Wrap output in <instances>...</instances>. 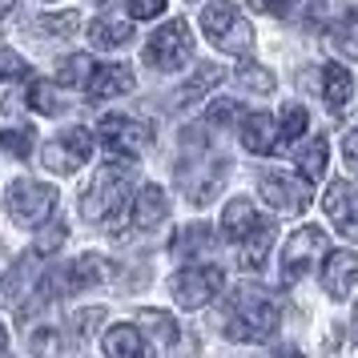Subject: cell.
<instances>
[{"instance_id":"cell-36","label":"cell","mask_w":358,"mask_h":358,"mask_svg":"<svg viewBox=\"0 0 358 358\" xmlns=\"http://www.w3.org/2000/svg\"><path fill=\"white\" fill-rule=\"evenodd\" d=\"M206 117H210V125H234V121L242 117V109H238V101L222 97V101H213V105H210V113H206Z\"/></svg>"},{"instance_id":"cell-14","label":"cell","mask_w":358,"mask_h":358,"mask_svg":"<svg viewBox=\"0 0 358 358\" xmlns=\"http://www.w3.org/2000/svg\"><path fill=\"white\" fill-rule=\"evenodd\" d=\"M242 145L250 149V153H258V157L278 153V149H282V121H274L270 113L242 117Z\"/></svg>"},{"instance_id":"cell-8","label":"cell","mask_w":358,"mask_h":358,"mask_svg":"<svg viewBox=\"0 0 358 358\" xmlns=\"http://www.w3.org/2000/svg\"><path fill=\"white\" fill-rule=\"evenodd\" d=\"M89 157H93V129H85V125L65 129L61 137H52L49 145L41 149V162H45V169L61 173V178L77 173Z\"/></svg>"},{"instance_id":"cell-2","label":"cell","mask_w":358,"mask_h":358,"mask_svg":"<svg viewBox=\"0 0 358 358\" xmlns=\"http://www.w3.org/2000/svg\"><path fill=\"white\" fill-rule=\"evenodd\" d=\"M278 330V302L266 290H242L229 294V318H226V334L238 342H266Z\"/></svg>"},{"instance_id":"cell-16","label":"cell","mask_w":358,"mask_h":358,"mask_svg":"<svg viewBox=\"0 0 358 358\" xmlns=\"http://www.w3.org/2000/svg\"><path fill=\"white\" fill-rule=\"evenodd\" d=\"M133 73L125 65H97L93 69V77H89V85H85V93L93 101H109V97H125V93H133Z\"/></svg>"},{"instance_id":"cell-24","label":"cell","mask_w":358,"mask_h":358,"mask_svg":"<svg viewBox=\"0 0 358 358\" xmlns=\"http://www.w3.org/2000/svg\"><path fill=\"white\" fill-rule=\"evenodd\" d=\"M24 101H29V109H36L41 117H57L61 109H65L61 89H57L52 81H33L29 85V93H24Z\"/></svg>"},{"instance_id":"cell-1","label":"cell","mask_w":358,"mask_h":358,"mask_svg":"<svg viewBox=\"0 0 358 358\" xmlns=\"http://www.w3.org/2000/svg\"><path fill=\"white\" fill-rule=\"evenodd\" d=\"M129 173H133V157H109L93 173V185L81 197V213L89 222L113 226L117 217L125 213V197H129Z\"/></svg>"},{"instance_id":"cell-38","label":"cell","mask_w":358,"mask_h":358,"mask_svg":"<svg viewBox=\"0 0 358 358\" xmlns=\"http://www.w3.org/2000/svg\"><path fill=\"white\" fill-rule=\"evenodd\" d=\"M262 4H266V13H274V17H290L298 0H262Z\"/></svg>"},{"instance_id":"cell-13","label":"cell","mask_w":358,"mask_h":358,"mask_svg":"<svg viewBox=\"0 0 358 358\" xmlns=\"http://www.w3.org/2000/svg\"><path fill=\"white\" fill-rule=\"evenodd\" d=\"M358 282V254L355 250H330L322 262V290L342 302V298H350V286Z\"/></svg>"},{"instance_id":"cell-26","label":"cell","mask_w":358,"mask_h":358,"mask_svg":"<svg viewBox=\"0 0 358 358\" xmlns=\"http://www.w3.org/2000/svg\"><path fill=\"white\" fill-rule=\"evenodd\" d=\"M93 57H89V52H73V57H69L65 65H61V73H57V81L61 85H89V77H93Z\"/></svg>"},{"instance_id":"cell-41","label":"cell","mask_w":358,"mask_h":358,"mask_svg":"<svg viewBox=\"0 0 358 358\" xmlns=\"http://www.w3.org/2000/svg\"><path fill=\"white\" fill-rule=\"evenodd\" d=\"M355 326H358V310H355Z\"/></svg>"},{"instance_id":"cell-34","label":"cell","mask_w":358,"mask_h":358,"mask_svg":"<svg viewBox=\"0 0 358 358\" xmlns=\"http://www.w3.org/2000/svg\"><path fill=\"white\" fill-rule=\"evenodd\" d=\"M238 81H242L245 89H258V93H270V89H274V77H270L266 69H258V65H242Z\"/></svg>"},{"instance_id":"cell-19","label":"cell","mask_w":358,"mask_h":358,"mask_svg":"<svg viewBox=\"0 0 358 358\" xmlns=\"http://www.w3.org/2000/svg\"><path fill=\"white\" fill-rule=\"evenodd\" d=\"M322 93H326V105L338 113L342 105L350 101V93H355V81H350V69H342V65H322Z\"/></svg>"},{"instance_id":"cell-7","label":"cell","mask_w":358,"mask_h":358,"mask_svg":"<svg viewBox=\"0 0 358 358\" xmlns=\"http://www.w3.org/2000/svg\"><path fill=\"white\" fill-rule=\"evenodd\" d=\"M326 254H330L326 250V229H318V226L294 229L290 238H286V250H282V282L286 286L302 282L318 266V258H326Z\"/></svg>"},{"instance_id":"cell-30","label":"cell","mask_w":358,"mask_h":358,"mask_svg":"<svg viewBox=\"0 0 358 358\" xmlns=\"http://www.w3.org/2000/svg\"><path fill=\"white\" fill-rule=\"evenodd\" d=\"M0 149L13 157H29L33 153V129H0Z\"/></svg>"},{"instance_id":"cell-12","label":"cell","mask_w":358,"mask_h":358,"mask_svg":"<svg viewBox=\"0 0 358 358\" xmlns=\"http://www.w3.org/2000/svg\"><path fill=\"white\" fill-rule=\"evenodd\" d=\"M226 178V157H206V162H189V169H181V185L194 206H206Z\"/></svg>"},{"instance_id":"cell-9","label":"cell","mask_w":358,"mask_h":358,"mask_svg":"<svg viewBox=\"0 0 358 358\" xmlns=\"http://www.w3.org/2000/svg\"><path fill=\"white\" fill-rule=\"evenodd\" d=\"M97 137H101V145L109 149L113 157H137V153L149 145V129L145 125L133 121V117H121V113L101 117Z\"/></svg>"},{"instance_id":"cell-4","label":"cell","mask_w":358,"mask_h":358,"mask_svg":"<svg viewBox=\"0 0 358 358\" xmlns=\"http://www.w3.org/2000/svg\"><path fill=\"white\" fill-rule=\"evenodd\" d=\"M4 210L8 217L24 229H36L45 226L57 210V189L45 185V181H33V178H17L8 189H4Z\"/></svg>"},{"instance_id":"cell-33","label":"cell","mask_w":358,"mask_h":358,"mask_svg":"<svg viewBox=\"0 0 358 358\" xmlns=\"http://www.w3.org/2000/svg\"><path fill=\"white\" fill-rule=\"evenodd\" d=\"M24 73H29V61L20 52H13L8 45H0V81H20Z\"/></svg>"},{"instance_id":"cell-20","label":"cell","mask_w":358,"mask_h":358,"mask_svg":"<svg viewBox=\"0 0 358 358\" xmlns=\"http://www.w3.org/2000/svg\"><path fill=\"white\" fill-rule=\"evenodd\" d=\"M89 41H93V49H105V52H113V49H125L133 41V29L125 24V20H93L89 24Z\"/></svg>"},{"instance_id":"cell-25","label":"cell","mask_w":358,"mask_h":358,"mask_svg":"<svg viewBox=\"0 0 358 358\" xmlns=\"http://www.w3.org/2000/svg\"><path fill=\"white\" fill-rule=\"evenodd\" d=\"M217 81H222V69L201 65V69L194 73V81H189V85H181L178 93H173V105H189V101H197L201 93H206V89H210V85H217Z\"/></svg>"},{"instance_id":"cell-6","label":"cell","mask_w":358,"mask_h":358,"mask_svg":"<svg viewBox=\"0 0 358 358\" xmlns=\"http://www.w3.org/2000/svg\"><path fill=\"white\" fill-rule=\"evenodd\" d=\"M189 57H194L189 20H169V24H162L145 45V61L157 69V73H178L181 65H189Z\"/></svg>"},{"instance_id":"cell-32","label":"cell","mask_w":358,"mask_h":358,"mask_svg":"<svg viewBox=\"0 0 358 358\" xmlns=\"http://www.w3.org/2000/svg\"><path fill=\"white\" fill-rule=\"evenodd\" d=\"M306 133V109L302 105H286L282 109V141H298Z\"/></svg>"},{"instance_id":"cell-11","label":"cell","mask_w":358,"mask_h":358,"mask_svg":"<svg viewBox=\"0 0 358 358\" xmlns=\"http://www.w3.org/2000/svg\"><path fill=\"white\" fill-rule=\"evenodd\" d=\"M322 210L326 217L334 222V229L338 234H346V238H358V194L350 181H330L326 185V197H322Z\"/></svg>"},{"instance_id":"cell-5","label":"cell","mask_w":358,"mask_h":358,"mask_svg":"<svg viewBox=\"0 0 358 358\" xmlns=\"http://www.w3.org/2000/svg\"><path fill=\"white\" fill-rule=\"evenodd\" d=\"M226 286V274L222 266H210V262H197V266H185L169 278V294L181 310H201L213 302V294H222Z\"/></svg>"},{"instance_id":"cell-15","label":"cell","mask_w":358,"mask_h":358,"mask_svg":"<svg viewBox=\"0 0 358 358\" xmlns=\"http://www.w3.org/2000/svg\"><path fill=\"white\" fill-rule=\"evenodd\" d=\"M169 217V197H165L162 185H141L137 197H133V210H129V222L133 229H157Z\"/></svg>"},{"instance_id":"cell-29","label":"cell","mask_w":358,"mask_h":358,"mask_svg":"<svg viewBox=\"0 0 358 358\" xmlns=\"http://www.w3.org/2000/svg\"><path fill=\"white\" fill-rule=\"evenodd\" d=\"M65 238H69L65 222H49V226H45V234H36L33 250H36V254H41V258H49V254H57V250L65 245Z\"/></svg>"},{"instance_id":"cell-21","label":"cell","mask_w":358,"mask_h":358,"mask_svg":"<svg viewBox=\"0 0 358 358\" xmlns=\"http://www.w3.org/2000/svg\"><path fill=\"white\" fill-rule=\"evenodd\" d=\"M105 355H109V358H137V355H145L141 326H113V330L105 334Z\"/></svg>"},{"instance_id":"cell-18","label":"cell","mask_w":358,"mask_h":358,"mask_svg":"<svg viewBox=\"0 0 358 358\" xmlns=\"http://www.w3.org/2000/svg\"><path fill=\"white\" fill-rule=\"evenodd\" d=\"M258 217H262V213L254 210V201H250V197H234V201H226V210H222V234H226L229 242H242L245 234L254 229Z\"/></svg>"},{"instance_id":"cell-10","label":"cell","mask_w":358,"mask_h":358,"mask_svg":"<svg viewBox=\"0 0 358 358\" xmlns=\"http://www.w3.org/2000/svg\"><path fill=\"white\" fill-rule=\"evenodd\" d=\"M258 194L262 201L270 206L274 213H286V217H298V213H306L310 210V189L302 185V181H294V178H262L258 185Z\"/></svg>"},{"instance_id":"cell-23","label":"cell","mask_w":358,"mask_h":358,"mask_svg":"<svg viewBox=\"0 0 358 358\" xmlns=\"http://www.w3.org/2000/svg\"><path fill=\"white\" fill-rule=\"evenodd\" d=\"M210 245H213V229L197 222V226L178 229V238H173V254H178V258H185V254H189V262H194L197 254H206Z\"/></svg>"},{"instance_id":"cell-22","label":"cell","mask_w":358,"mask_h":358,"mask_svg":"<svg viewBox=\"0 0 358 358\" xmlns=\"http://www.w3.org/2000/svg\"><path fill=\"white\" fill-rule=\"evenodd\" d=\"M298 169H302V178L306 181H318L326 173V162H330V145H326V137H310L306 145L298 149Z\"/></svg>"},{"instance_id":"cell-3","label":"cell","mask_w":358,"mask_h":358,"mask_svg":"<svg viewBox=\"0 0 358 358\" xmlns=\"http://www.w3.org/2000/svg\"><path fill=\"white\" fill-rule=\"evenodd\" d=\"M201 33L229 57H245L254 49V24L242 17L238 0H213L201 13Z\"/></svg>"},{"instance_id":"cell-39","label":"cell","mask_w":358,"mask_h":358,"mask_svg":"<svg viewBox=\"0 0 358 358\" xmlns=\"http://www.w3.org/2000/svg\"><path fill=\"white\" fill-rule=\"evenodd\" d=\"M105 318V310H85V314H77V330H93V322H101Z\"/></svg>"},{"instance_id":"cell-27","label":"cell","mask_w":358,"mask_h":358,"mask_svg":"<svg viewBox=\"0 0 358 358\" xmlns=\"http://www.w3.org/2000/svg\"><path fill=\"white\" fill-rule=\"evenodd\" d=\"M137 318L145 322V330L162 342V346H173V342H178V326H173V318H169L165 310H141Z\"/></svg>"},{"instance_id":"cell-28","label":"cell","mask_w":358,"mask_h":358,"mask_svg":"<svg viewBox=\"0 0 358 358\" xmlns=\"http://www.w3.org/2000/svg\"><path fill=\"white\" fill-rule=\"evenodd\" d=\"M334 49L346 52L350 61H358V4L346 13V20L338 24V33H334Z\"/></svg>"},{"instance_id":"cell-17","label":"cell","mask_w":358,"mask_h":358,"mask_svg":"<svg viewBox=\"0 0 358 358\" xmlns=\"http://www.w3.org/2000/svg\"><path fill=\"white\" fill-rule=\"evenodd\" d=\"M278 229L270 217H258L254 222V229L242 238V250H238V262H242V270H258L262 262H266V254H270V245H274Z\"/></svg>"},{"instance_id":"cell-37","label":"cell","mask_w":358,"mask_h":358,"mask_svg":"<svg viewBox=\"0 0 358 358\" xmlns=\"http://www.w3.org/2000/svg\"><path fill=\"white\" fill-rule=\"evenodd\" d=\"M342 157H346V165L358 173V125H350L346 137H342Z\"/></svg>"},{"instance_id":"cell-40","label":"cell","mask_w":358,"mask_h":358,"mask_svg":"<svg viewBox=\"0 0 358 358\" xmlns=\"http://www.w3.org/2000/svg\"><path fill=\"white\" fill-rule=\"evenodd\" d=\"M0 350H8V334H4V326H0Z\"/></svg>"},{"instance_id":"cell-35","label":"cell","mask_w":358,"mask_h":358,"mask_svg":"<svg viewBox=\"0 0 358 358\" xmlns=\"http://www.w3.org/2000/svg\"><path fill=\"white\" fill-rule=\"evenodd\" d=\"M165 8H169V0H129L125 4V13L133 20H153V17H162Z\"/></svg>"},{"instance_id":"cell-31","label":"cell","mask_w":358,"mask_h":358,"mask_svg":"<svg viewBox=\"0 0 358 358\" xmlns=\"http://www.w3.org/2000/svg\"><path fill=\"white\" fill-rule=\"evenodd\" d=\"M41 33H52V36H73L81 29V13H65V17H41L36 20Z\"/></svg>"}]
</instances>
